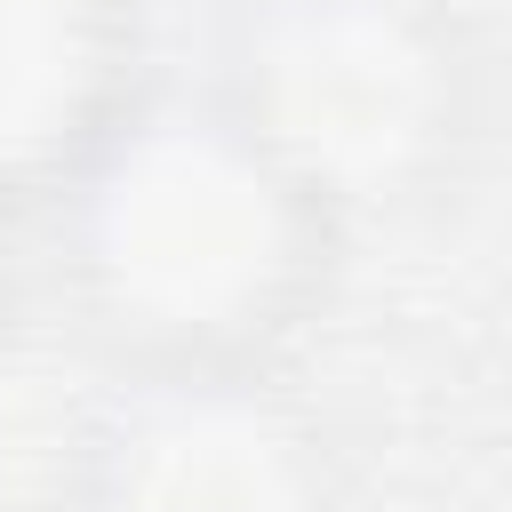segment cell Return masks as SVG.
Masks as SVG:
<instances>
[{
    "mask_svg": "<svg viewBox=\"0 0 512 512\" xmlns=\"http://www.w3.org/2000/svg\"><path fill=\"white\" fill-rule=\"evenodd\" d=\"M136 512H296V472L240 416H176L136 456Z\"/></svg>",
    "mask_w": 512,
    "mask_h": 512,
    "instance_id": "3",
    "label": "cell"
},
{
    "mask_svg": "<svg viewBox=\"0 0 512 512\" xmlns=\"http://www.w3.org/2000/svg\"><path fill=\"white\" fill-rule=\"evenodd\" d=\"M424 72L392 16L368 8H312L272 48V112L280 144L320 168H376L416 136Z\"/></svg>",
    "mask_w": 512,
    "mask_h": 512,
    "instance_id": "2",
    "label": "cell"
},
{
    "mask_svg": "<svg viewBox=\"0 0 512 512\" xmlns=\"http://www.w3.org/2000/svg\"><path fill=\"white\" fill-rule=\"evenodd\" d=\"M264 256H272V200L256 168L208 136H168L112 184L104 264L120 296L200 320L240 304L264 280Z\"/></svg>",
    "mask_w": 512,
    "mask_h": 512,
    "instance_id": "1",
    "label": "cell"
},
{
    "mask_svg": "<svg viewBox=\"0 0 512 512\" xmlns=\"http://www.w3.org/2000/svg\"><path fill=\"white\" fill-rule=\"evenodd\" d=\"M64 88H72V8L0 0V144L40 136Z\"/></svg>",
    "mask_w": 512,
    "mask_h": 512,
    "instance_id": "4",
    "label": "cell"
}]
</instances>
